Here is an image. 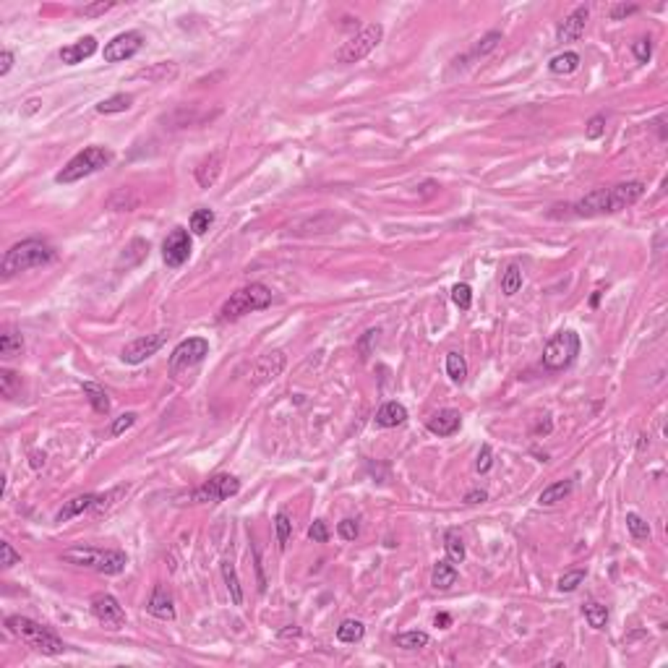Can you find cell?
Listing matches in <instances>:
<instances>
[{
  "label": "cell",
  "mask_w": 668,
  "mask_h": 668,
  "mask_svg": "<svg viewBox=\"0 0 668 668\" xmlns=\"http://www.w3.org/2000/svg\"><path fill=\"white\" fill-rule=\"evenodd\" d=\"M645 196V183L640 181H629V183H616L608 188H598L588 196H582L575 201L569 211L575 217H598V214H616V211L627 209L634 201H640Z\"/></svg>",
  "instance_id": "obj_1"
},
{
  "label": "cell",
  "mask_w": 668,
  "mask_h": 668,
  "mask_svg": "<svg viewBox=\"0 0 668 668\" xmlns=\"http://www.w3.org/2000/svg\"><path fill=\"white\" fill-rule=\"evenodd\" d=\"M55 249L45 240H37V238H29V240H21L11 249L5 251L3 256V264H0V272L5 279H11L14 275H21V272H29V269H37V266H45V264L55 262Z\"/></svg>",
  "instance_id": "obj_2"
},
{
  "label": "cell",
  "mask_w": 668,
  "mask_h": 668,
  "mask_svg": "<svg viewBox=\"0 0 668 668\" xmlns=\"http://www.w3.org/2000/svg\"><path fill=\"white\" fill-rule=\"evenodd\" d=\"M5 627L11 634H16L19 640H24L29 647L40 650L42 655H63L68 650V645L58 634H53L47 627H42L37 621H32L27 616H8Z\"/></svg>",
  "instance_id": "obj_3"
},
{
  "label": "cell",
  "mask_w": 668,
  "mask_h": 668,
  "mask_svg": "<svg viewBox=\"0 0 668 668\" xmlns=\"http://www.w3.org/2000/svg\"><path fill=\"white\" fill-rule=\"evenodd\" d=\"M63 562L73 564V566H84V569H94L100 575H120L128 564V556L123 551H102V549H66L63 551Z\"/></svg>",
  "instance_id": "obj_4"
},
{
  "label": "cell",
  "mask_w": 668,
  "mask_h": 668,
  "mask_svg": "<svg viewBox=\"0 0 668 668\" xmlns=\"http://www.w3.org/2000/svg\"><path fill=\"white\" fill-rule=\"evenodd\" d=\"M266 306H272V290L262 285V282H251L246 288L235 290L220 308V321H235L240 316L251 314V311H262Z\"/></svg>",
  "instance_id": "obj_5"
},
{
  "label": "cell",
  "mask_w": 668,
  "mask_h": 668,
  "mask_svg": "<svg viewBox=\"0 0 668 668\" xmlns=\"http://www.w3.org/2000/svg\"><path fill=\"white\" fill-rule=\"evenodd\" d=\"M110 159H113V154L107 152L105 146H87L84 152H79L76 157H71L66 162V168L55 175V183H76V181H81V178H87V175H92V172L102 170L105 165H110Z\"/></svg>",
  "instance_id": "obj_6"
},
{
  "label": "cell",
  "mask_w": 668,
  "mask_h": 668,
  "mask_svg": "<svg viewBox=\"0 0 668 668\" xmlns=\"http://www.w3.org/2000/svg\"><path fill=\"white\" fill-rule=\"evenodd\" d=\"M579 355V334L572 329H562L556 332L546 347H543V366L549 371H564L577 360Z\"/></svg>",
  "instance_id": "obj_7"
},
{
  "label": "cell",
  "mask_w": 668,
  "mask_h": 668,
  "mask_svg": "<svg viewBox=\"0 0 668 668\" xmlns=\"http://www.w3.org/2000/svg\"><path fill=\"white\" fill-rule=\"evenodd\" d=\"M381 37H384V27H381V24H368L366 29H360L355 37H350V40L337 50V55H334L337 63H345V66L360 63L363 58H368V55L379 47Z\"/></svg>",
  "instance_id": "obj_8"
},
{
  "label": "cell",
  "mask_w": 668,
  "mask_h": 668,
  "mask_svg": "<svg viewBox=\"0 0 668 668\" xmlns=\"http://www.w3.org/2000/svg\"><path fill=\"white\" fill-rule=\"evenodd\" d=\"M238 491H240V481L235 475L220 472V475H211L204 485H198L196 491L191 494V501H196V504H220L224 498H233Z\"/></svg>",
  "instance_id": "obj_9"
},
{
  "label": "cell",
  "mask_w": 668,
  "mask_h": 668,
  "mask_svg": "<svg viewBox=\"0 0 668 668\" xmlns=\"http://www.w3.org/2000/svg\"><path fill=\"white\" fill-rule=\"evenodd\" d=\"M89 608H92L94 619L105 629H110V632H118L126 624V611H123V606L118 603V598L110 595V592H97V595H92Z\"/></svg>",
  "instance_id": "obj_10"
},
{
  "label": "cell",
  "mask_w": 668,
  "mask_h": 668,
  "mask_svg": "<svg viewBox=\"0 0 668 668\" xmlns=\"http://www.w3.org/2000/svg\"><path fill=\"white\" fill-rule=\"evenodd\" d=\"M209 355V342L201 340V337H188L183 340L170 355V371L172 373H181V371H188V368L198 366L204 358Z\"/></svg>",
  "instance_id": "obj_11"
},
{
  "label": "cell",
  "mask_w": 668,
  "mask_h": 668,
  "mask_svg": "<svg viewBox=\"0 0 668 668\" xmlns=\"http://www.w3.org/2000/svg\"><path fill=\"white\" fill-rule=\"evenodd\" d=\"M141 47H144L141 32H123V34L107 42L102 55H105V63H123V60L133 58Z\"/></svg>",
  "instance_id": "obj_12"
},
{
  "label": "cell",
  "mask_w": 668,
  "mask_h": 668,
  "mask_svg": "<svg viewBox=\"0 0 668 668\" xmlns=\"http://www.w3.org/2000/svg\"><path fill=\"white\" fill-rule=\"evenodd\" d=\"M165 340H168V334H146V337H139V340L128 342L126 347H123V353H120V358H123V363H128V366H139V363H144L146 358H152V355H157V350L165 345Z\"/></svg>",
  "instance_id": "obj_13"
},
{
  "label": "cell",
  "mask_w": 668,
  "mask_h": 668,
  "mask_svg": "<svg viewBox=\"0 0 668 668\" xmlns=\"http://www.w3.org/2000/svg\"><path fill=\"white\" fill-rule=\"evenodd\" d=\"M188 256H191V235H188V230L178 227V230H172L170 235L165 238L162 259H165V264L170 269H178V266H183L188 262Z\"/></svg>",
  "instance_id": "obj_14"
},
{
  "label": "cell",
  "mask_w": 668,
  "mask_h": 668,
  "mask_svg": "<svg viewBox=\"0 0 668 668\" xmlns=\"http://www.w3.org/2000/svg\"><path fill=\"white\" fill-rule=\"evenodd\" d=\"M285 363H288V358H285L282 350H272V353L262 355L259 363H256L253 371H251V387H262V384H266V381L277 379V376L282 373Z\"/></svg>",
  "instance_id": "obj_15"
},
{
  "label": "cell",
  "mask_w": 668,
  "mask_h": 668,
  "mask_svg": "<svg viewBox=\"0 0 668 668\" xmlns=\"http://www.w3.org/2000/svg\"><path fill=\"white\" fill-rule=\"evenodd\" d=\"M588 16L590 8L588 5H577L572 14L564 19L562 24L556 27V42H575L585 34V27H588Z\"/></svg>",
  "instance_id": "obj_16"
},
{
  "label": "cell",
  "mask_w": 668,
  "mask_h": 668,
  "mask_svg": "<svg viewBox=\"0 0 668 668\" xmlns=\"http://www.w3.org/2000/svg\"><path fill=\"white\" fill-rule=\"evenodd\" d=\"M94 53H97V40H94V37H81L79 42L66 45V47L60 50V60H63L66 66H79V63H84L87 58H92Z\"/></svg>",
  "instance_id": "obj_17"
},
{
  "label": "cell",
  "mask_w": 668,
  "mask_h": 668,
  "mask_svg": "<svg viewBox=\"0 0 668 668\" xmlns=\"http://www.w3.org/2000/svg\"><path fill=\"white\" fill-rule=\"evenodd\" d=\"M459 426H462V415L457 410H439L428 418V431L433 436H452L459 431Z\"/></svg>",
  "instance_id": "obj_18"
},
{
  "label": "cell",
  "mask_w": 668,
  "mask_h": 668,
  "mask_svg": "<svg viewBox=\"0 0 668 668\" xmlns=\"http://www.w3.org/2000/svg\"><path fill=\"white\" fill-rule=\"evenodd\" d=\"M94 504H97V494H81V496H73L68 498L66 504L58 509V514H55V522H68V520H73V517H79V514H84L87 509H94Z\"/></svg>",
  "instance_id": "obj_19"
},
{
  "label": "cell",
  "mask_w": 668,
  "mask_h": 668,
  "mask_svg": "<svg viewBox=\"0 0 668 668\" xmlns=\"http://www.w3.org/2000/svg\"><path fill=\"white\" fill-rule=\"evenodd\" d=\"M146 611L154 616V619H162V621H172V619H175V606H172L170 592L162 588V585L154 588L152 598H149V603H146Z\"/></svg>",
  "instance_id": "obj_20"
},
{
  "label": "cell",
  "mask_w": 668,
  "mask_h": 668,
  "mask_svg": "<svg viewBox=\"0 0 668 668\" xmlns=\"http://www.w3.org/2000/svg\"><path fill=\"white\" fill-rule=\"evenodd\" d=\"M498 42H501V32H488L485 37H481V40H478V45L472 47L470 53L462 55V58H457V60H454V68H465L468 63H472V60H478V58L488 55L491 50H496Z\"/></svg>",
  "instance_id": "obj_21"
},
{
  "label": "cell",
  "mask_w": 668,
  "mask_h": 668,
  "mask_svg": "<svg viewBox=\"0 0 668 668\" xmlns=\"http://www.w3.org/2000/svg\"><path fill=\"white\" fill-rule=\"evenodd\" d=\"M405 420H407L405 405H400V402H387V405L379 407V413H376L373 423H376L379 428H397V426H402Z\"/></svg>",
  "instance_id": "obj_22"
},
{
  "label": "cell",
  "mask_w": 668,
  "mask_h": 668,
  "mask_svg": "<svg viewBox=\"0 0 668 668\" xmlns=\"http://www.w3.org/2000/svg\"><path fill=\"white\" fill-rule=\"evenodd\" d=\"M572 488H575V483L569 481V478H564V481H556V483L546 485L543 491H540V496H538V504L540 507H553V504H559V501H564V498L572 494Z\"/></svg>",
  "instance_id": "obj_23"
},
{
  "label": "cell",
  "mask_w": 668,
  "mask_h": 668,
  "mask_svg": "<svg viewBox=\"0 0 668 668\" xmlns=\"http://www.w3.org/2000/svg\"><path fill=\"white\" fill-rule=\"evenodd\" d=\"M457 566L449 562V559H444V562H436L433 564V572H431V585L433 590H449L454 582H457Z\"/></svg>",
  "instance_id": "obj_24"
},
{
  "label": "cell",
  "mask_w": 668,
  "mask_h": 668,
  "mask_svg": "<svg viewBox=\"0 0 668 668\" xmlns=\"http://www.w3.org/2000/svg\"><path fill=\"white\" fill-rule=\"evenodd\" d=\"M220 170H222V157H220V154H209V157L196 168V183L201 185V188H209V185H214V181L220 178Z\"/></svg>",
  "instance_id": "obj_25"
},
{
  "label": "cell",
  "mask_w": 668,
  "mask_h": 668,
  "mask_svg": "<svg viewBox=\"0 0 668 668\" xmlns=\"http://www.w3.org/2000/svg\"><path fill=\"white\" fill-rule=\"evenodd\" d=\"M178 76V66L175 63H154V66H146L141 71L133 73V79H146V81H168Z\"/></svg>",
  "instance_id": "obj_26"
},
{
  "label": "cell",
  "mask_w": 668,
  "mask_h": 668,
  "mask_svg": "<svg viewBox=\"0 0 668 668\" xmlns=\"http://www.w3.org/2000/svg\"><path fill=\"white\" fill-rule=\"evenodd\" d=\"M222 579L224 585H227V592H230V601L235 603V606H243V588H240V579H238L235 564L230 562V559L222 562Z\"/></svg>",
  "instance_id": "obj_27"
},
{
  "label": "cell",
  "mask_w": 668,
  "mask_h": 668,
  "mask_svg": "<svg viewBox=\"0 0 668 668\" xmlns=\"http://www.w3.org/2000/svg\"><path fill=\"white\" fill-rule=\"evenodd\" d=\"M21 350H24V337H21V332H16V329H5L3 334H0V358H16V355H21Z\"/></svg>",
  "instance_id": "obj_28"
},
{
  "label": "cell",
  "mask_w": 668,
  "mask_h": 668,
  "mask_svg": "<svg viewBox=\"0 0 668 668\" xmlns=\"http://www.w3.org/2000/svg\"><path fill=\"white\" fill-rule=\"evenodd\" d=\"M81 389H84V394L89 397L94 413H100V415H107V413H110V397H107V392L100 387V384L87 381V384H81Z\"/></svg>",
  "instance_id": "obj_29"
},
{
  "label": "cell",
  "mask_w": 668,
  "mask_h": 668,
  "mask_svg": "<svg viewBox=\"0 0 668 668\" xmlns=\"http://www.w3.org/2000/svg\"><path fill=\"white\" fill-rule=\"evenodd\" d=\"M133 105V97L131 94H113V97H107V100H102L100 105H97V113L100 115H115V113H126V110H131Z\"/></svg>",
  "instance_id": "obj_30"
},
{
  "label": "cell",
  "mask_w": 668,
  "mask_h": 668,
  "mask_svg": "<svg viewBox=\"0 0 668 668\" xmlns=\"http://www.w3.org/2000/svg\"><path fill=\"white\" fill-rule=\"evenodd\" d=\"M366 634V627L358 621V619H345L340 627H337V640L345 642V645H355V642L363 640Z\"/></svg>",
  "instance_id": "obj_31"
},
{
  "label": "cell",
  "mask_w": 668,
  "mask_h": 668,
  "mask_svg": "<svg viewBox=\"0 0 668 668\" xmlns=\"http://www.w3.org/2000/svg\"><path fill=\"white\" fill-rule=\"evenodd\" d=\"M520 288H522V269H520V264H509L501 275V292L511 298L520 292Z\"/></svg>",
  "instance_id": "obj_32"
},
{
  "label": "cell",
  "mask_w": 668,
  "mask_h": 668,
  "mask_svg": "<svg viewBox=\"0 0 668 668\" xmlns=\"http://www.w3.org/2000/svg\"><path fill=\"white\" fill-rule=\"evenodd\" d=\"M577 68H579V55L577 53H562V55H556V58H551V63H549V71L551 73H556V76L575 73Z\"/></svg>",
  "instance_id": "obj_33"
},
{
  "label": "cell",
  "mask_w": 668,
  "mask_h": 668,
  "mask_svg": "<svg viewBox=\"0 0 668 668\" xmlns=\"http://www.w3.org/2000/svg\"><path fill=\"white\" fill-rule=\"evenodd\" d=\"M582 614H585V619H588V624L592 629H603L606 624H608V608L601 606V603L588 601L585 606H582Z\"/></svg>",
  "instance_id": "obj_34"
},
{
  "label": "cell",
  "mask_w": 668,
  "mask_h": 668,
  "mask_svg": "<svg viewBox=\"0 0 668 668\" xmlns=\"http://www.w3.org/2000/svg\"><path fill=\"white\" fill-rule=\"evenodd\" d=\"M444 551H446V559L452 564H462L465 562V543H462V538H459V533H454V530H449L444 535Z\"/></svg>",
  "instance_id": "obj_35"
},
{
  "label": "cell",
  "mask_w": 668,
  "mask_h": 668,
  "mask_svg": "<svg viewBox=\"0 0 668 668\" xmlns=\"http://www.w3.org/2000/svg\"><path fill=\"white\" fill-rule=\"evenodd\" d=\"M446 373H449V379L454 381V384H462V381L468 379V363H465V358L459 353L446 355Z\"/></svg>",
  "instance_id": "obj_36"
},
{
  "label": "cell",
  "mask_w": 668,
  "mask_h": 668,
  "mask_svg": "<svg viewBox=\"0 0 668 668\" xmlns=\"http://www.w3.org/2000/svg\"><path fill=\"white\" fill-rule=\"evenodd\" d=\"M19 389H21V376L16 371H11V368H3L0 371V392H3V397L14 400Z\"/></svg>",
  "instance_id": "obj_37"
},
{
  "label": "cell",
  "mask_w": 668,
  "mask_h": 668,
  "mask_svg": "<svg viewBox=\"0 0 668 668\" xmlns=\"http://www.w3.org/2000/svg\"><path fill=\"white\" fill-rule=\"evenodd\" d=\"M397 645L402 647V650H420V647H426L428 645V634L426 632H402L400 637H397Z\"/></svg>",
  "instance_id": "obj_38"
},
{
  "label": "cell",
  "mask_w": 668,
  "mask_h": 668,
  "mask_svg": "<svg viewBox=\"0 0 668 668\" xmlns=\"http://www.w3.org/2000/svg\"><path fill=\"white\" fill-rule=\"evenodd\" d=\"M275 530H277V543H279V549H285L290 535H292V520H290L288 511H279V514L275 517Z\"/></svg>",
  "instance_id": "obj_39"
},
{
  "label": "cell",
  "mask_w": 668,
  "mask_h": 668,
  "mask_svg": "<svg viewBox=\"0 0 668 668\" xmlns=\"http://www.w3.org/2000/svg\"><path fill=\"white\" fill-rule=\"evenodd\" d=\"M627 530L632 533L634 540H647V538H650V525L645 522L640 514H634V511H629L627 514Z\"/></svg>",
  "instance_id": "obj_40"
},
{
  "label": "cell",
  "mask_w": 668,
  "mask_h": 668,
  "mask_svg": "<svg viewBox=\"0 0 668 668\" xmlns=\"http://www.w3.org/2000/svg\"><path fill=\"white\" fill-rule=\"evenodd\" d=\"M211 222H214V211L211 209H196L194 214H191V230H194L196 235H204V233L211 227Z\"/></svg>",
  "instance_id": "obj_41"
},
{
  "label": "cell",
  "mask_w": 668,
  "mask_h": 668,
  "mask_svg": "<svg viewBox=\"0 0 668 668\" xmlns=\"http://www.w3.org/2000/svg\"><path fill=\"white\" fill-rule=\"evenodd\" d=\"M452 301H454V306H457L459 311H468L472 306V288L465 285V282H457L452 288Z\"/></svg>",
  "instance_id": "obj_42"
},
{
  "label": "cell",
  "mask_w": 668,
  "mask_h": 668,
  "mask_svg": "<svg viewBox=\"0 0 668 668\" xmlns=\"http://www.w3.org/2000/svg\"><path fill=\"white\" fill-rule=\"evenodd\" d=\"M582 582H585V572H582V569H572V572H566V575L559 579L556 588L562 590V592H575Z\"/></svg>",
  "instance_id": "obj_43"
},
{
  "label": "cell",
  "mask_w": 668,
  "mask_h": 668,
  "mask_svg": "<svg viewBox=\"0 0 668 668\" xmlns=\"http://www.w3.org/2000/svg\"><path fill=\"white\" fill-rule=\"evenodd\" d=\"M632 53H634V58L640 63H647L650 55H653V42H650V37H642V40L632 42Z\"/></svg>",
  "instance_id": "obj_44"
},
{
  "label": "cell",
  "mask_w": 668,
  "mask_h": 668,
  "mask_svg": "<svg viewBox=\"0 0 668 668\" xmlns=\"http://www.w3.org/2000/svg\"><path fill=\"white\" fill-rule=\"evenodd\" d=\"M133 423H136V413H123L120 418L113 420V426H110V436H120L123 431H128Z\"/></svg>",
  "instance_id": "obj_45"
},
{
  "label": "cell",
  "mask_w": 668,
  "mask_h": 668,
  "mask_svg": "<svg viewBox=\"0 0 668 668\" xmlns=\"http://www.w3.org/2000/svg\"><path fill=\"white\" fill-rule=\"evenodd\" d=\"M0 556H3V562H0V564H3L5 569H11V566H16V564H21V553H16L14 546H11V543H5V540L0 543Z\"/></svg>",
  "instance_id": "obj_46"
},
{
  "label": "cell",
  "mask_w": 668,
  "mask_h": 668,
  "mask_svg": "<svg viewBox=\"0 0 668 668\" xmlns=\"http://www.w3.org/2000/svg\"><path fill=\"white\" fill-rule=\"evenodd\" d=\"M491 465H494V449L488 444L481 446V452H478V462H475V470L478 472H488L491 470Z\"/></svg>",
  "instance_id": "obj_47"
},
{
  "label": "cell",
  "mask_w": 668,
  "mask_h": 668,
  "mask_svg": "<svg viewBox=\"0 0 668 668\" xmlns=\"http://www.w3.org/2000/svg\"><path fill=\"white\" fill-rule=\"evenodd\" d=\"M603 131H606V115H592L590 118V123H588V131H585V136L588 139H601L603 136Z\"/></svg>",
  "instance_id": "obj_48"
},
{
  "label": "cell",
  "mask_w": 668,
  "mask_h": 668,
  "mask_svg": "<svg viewBox=\"0 0 668 668\" xmlns=\"http://www.w3.org/2000/svg\"><path fill=\"white\" fill-rule=\"evenodd\" d=\"M308 538H311L314 543H327L329 530H327V525H324V520H316V522L308 527Z\"/></svg>",
  "instance_id": "obj_49"
},
{
  "label": "cell",
  "mask_w": 668,
  "mask_h": 668,
  "mask_svg": "<svg viewBox=\"0 0 668 668\" xmlns=\"http://www.w3.org/2000/svg\"><path fill=\"white\" fill-rule=\"evenodd\" d=\"M337 533H340L342 540H355L358 538V522L355 520H342L337 525Z\"/></svg>",
  "instance_id": "obj_50"
},
{
  "label": "cell",
  "mask_w": 668,
  "mask_h": 668,
  "mask_svg": "<svg viewBox=\"0 0 668 668\" xmlns=\"http://www.w3.org/2000/svg\"><path fill=\"white\" fill-rule=\"evenodd\" d=\"M110 8H115V3H105V0H102V3H92V5H84L79 14L81 16H102V14H107Z\"/></svg>",
  "instance_id": "obj_51"
},
{
  "label": "cell",
  "mask_w": 668,
  "mask_h": 668,
  "mask_svg": "<svg viewBox=\"0 0 668 668\" xmlns=\"http://www.w3.org/2000/svg\"><path fill=\"white\" fill-rule=\"evenodd\" d=\"M637 11H640L637 5H624V3H621V5H614V8H611V19H614V21H619V19L637 14Z\"/></svg>",
  "instance_id": "obj_52"
},
{
  "label": "cell",
  "mask_w": 668,
  "mask_h": 668,
  "mask_svg": "<svg viewBox=\"0 0 668 668\" xmlns=\"http://www.w3.org/2000/svg\"><path fill=\"white\" fill-rule=\"evenodd\" d=\"M11 68H14V53L11 50H3L0 53V76H8Z\"/></svg>",
  "instance_id": "obj_53"
},
{
  "label": "cell",
  "mask_w": 668,
  "mask_h": 668,
  "mask_svg": "<svg viewBox=\"0 0 668 668\" xmlns=\"http://www.w3.org/2000/svg\"><path fill=\"white\" fill-rule=\"evenodd\" d=\"M485 498H488V494H485L483 488H475V491H470V494L465 496V504H483Z\"/></svg>",
  "instance_id": "obj_54"
},
{
  "label": "cell",
  "mask_w": 668,
  "mask_h": 668,
  "mask_svg": "<svg viewBox=\"0 0 668 668\" xmlns=\"http://www.w3.org/2000/svg\"><path fill=\"white\" fill-rule=\"evenodd\" d=\"M433 624H436L439 629H449V627H452V616H449V614H436Z\"/></svg>",
  "instance_id": "obj_55"
},
{
  "label": "cell",
  "mask_w": 668,
  "mask_h": 668,
  "mask_svg": "<svg viewBox=\"0 0 668 668\" xmlns=\"http://www.w3.org/2000/svg\"><path fill=\"white\" fill-rule=\"evenodd\" d=\"M29 459H32V468H34V470L45 468V452H32V454H29Z\"/></svg>",
  "instance_id": "obj_56"
},
{
  "label": "cell",
  "mask_w": 668,
  "mask_h": 668,
  "mask_svg": "<svg viewBox=\"0 0 668 668\" xmlns=\"http://www.w3.org/2000/svg\"><path fill=\"white\" fill-rule=\"evenodd\" d=\"M40 105H42L40 100H29V102H27V107H24V113H27V115H34V113H37V110H40Z\"/></svg>",
  "instance_id": "obj_57"
}]
</instances>
